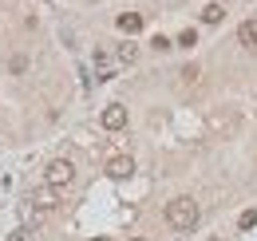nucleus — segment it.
I'll list each match as a JSON object with an SVG mask.
<instances>
[{"label": "nucleus", "instance_id": "4468645a", "mask_svg": "<svg viewBox=\"0 0 257 241\" xmlns=\"http://www.w3.org/2000/svg\"><path fill=\"white\" fill-rule=\"evenodd\" d=\"M182 79H186V83H194V79H198V67H194V63H190V67H182Z\"/></svg>", "mask_w": 257, "mask_h": 241}, {"label": "nucleus", "instance_id": "dca6fc26", "mask_svg": "<svg viewBox=\"0 0 257 241\" xmlns=\"http://www.w3.org/2000/svg\"><path fill=\"white\" fill-rule=\"evenodd\" d=\"M135 241H143V237H135Z\"/></svg>", "mask_w": 257, "mask_h": 241}, {"label": "nucleus", "instance_id": "9d476101", "mask_svg": "<svg viewBox=\"0 0 257 241\" xmlns=\"http://www.w3.org/2000/svg\"><path fill=\"white\" fill-rule=\"evenodd\" d=\"M8 71H12V75L28 71V56H12V60H8Z\"/></svg>", "mask_w": 257, "mask_h": 241}, {"label": "nucleus", "instance_id": "9b49d317", "mask_svg": "<svg viewBox=\"0 0 257 241\" xmlns=\"http://www.w3.org/2000/svg\"><path fill=\"white\" fill-rule=\"evenodd\" d=\"M194 40H198V36H194V28H186L182 36H178V48H194Z\"/></svg>", "mask_w": 257, "mask_h": 241}, {"label": "nucleus", "instance_id": "6e6552de", "mask_svg": "<svg viewBox=\"0 0 257 241\" xmlns=\"http://www.w3.org/2000/svg\"><path fill=\"white\" fill-rule=\"evenodd\" d=\"M115 60H119V63H135V60H139V44H119Z\"/></svg>", "mask_w": 257, "mask_h": 241}, {"label": "nucleus", "instance_id": "f8f14e48", "mask_svg": "<svg viewBox=\"0 0 257 241\" xmlns=\"http://www.w3.org/2000/svg\"><path fill=\"white\" fill-rule=\"evenodd\" d=\"M151 48H155V52H166V48H170V40H166V36H155V40H151Z\"/></svg>", "mask_w": 257, "mask_h": 241}, {"label": "nucleus", "instance_id": "0eeeda50", "mask_svg": "<svg viewBox=\"0 0 257 241\" xmlns=\"http://www.w3.org/2000/svg\"><path fill=\"white\" fill-rule=\"evenodd\" d=\"M198 16H202V24H222V20H225V8H222V4H206Z\"/></svg>", "mask_w": 257, "mask_h": 241}, {"label": "nucleus", "instance_id": "423d86ee", "mask_svg": "<svg viewBox=\"0 0 257 241\" xmlns=\"http://www.w3.org/2000/svg\"><path fill=\"white\" fill-rule=\"evenodd\" d=\"M115 24H119V32H139L143 28V16H139V12H119Z\"/></svg>", "mask_w": 257, "mask_h": 241}, {"label": "nucleus", "instance_id": "f257e3e1", "mask_svg": "<svg viewBox=\"0 0 257 241\" xmlns=\"http://www.w3.org/2000/svg\"><path fill=\"white\" fill-rule=\"evenodd\" d=\"M166 221L182 233V229H194L198 225V202L194 198H174V202H166Z\"/></svg>", "mask_w": 257, "mask_h": 241}, {"label": "nucleus", "instance_id": "1a4fd4ad", "mask_svg": "<svg viewBox=\"0 0 257 241\" xmlns=\"http://www.w3.org/2000/svg\"><path fill=\"white\" fill-rule=\"evenodd\" d=\"M95 71H99V79H111V60H107V52H95Z\"/></svg>", "mask_w": 257, "mask_h": 241}, {"label": "nucleus", "instance_id": "39448f33", "mask_svg": "<svg viewBox=\"0 0 257 241\" xmlns=\"http://www.w3.org/2000/svg\"><path fill=\"white\" fill-rule=\"evenodd\" d=\"M237 40H241L245 48H257V20H241V28H237Z\"/></svg>", "mask_w": 257, "mask_h": 241}, {"label": "nucleus", "instance_id": "7ed1b4c3", "mask_svg": "<svg viewBox=\"0 0 257 241\" xmlns=\"http://www.w3.org/2000/svg\"><path fill=\"white\" fill-rule=\"evenodd\" d=\"M107 174H111V178H131V174H135V158H131V154H115V158H107Z\"/></svg>", "mask_w": 257, "mask_h": 241}, {"label": "nucleus", "instance_id": "2eb2a0df", "mask_svg": "<svg viewBox=\"0 0 257 241\" xmlns=\"http://www.w3.org/2000/svg\"><path fill=\"white\" fill-rule=\"evenodd\" d=\"M8 241H32V233L28 229H16V233H8Z\"/></svg>", "mask_w": 257, "mask_h": 241}, {"label": "nucleus", "instance_id": "f03ea898", "mask_svg": "<svg viewBox=\"0 0 257 241\" xmlns=\"http://www.w3.org/2000/svg\"><path fill=\"white\" fill-rule=\"evenodd\" d=\"M44 178H48V186H67V182L75 178V166H71L67 158H56V162H48Z\"/></svg>", "mask_w": 257, "mask_h": 241}, {"label": "nucleus", "instance_id": "ddd939ff", "mask_svg": "<svg viewBox=\"0 0 257 241\" xmlns=\"http://www.w3.org/2000/svg\"><path fill=\"white\" fill-rule=\"evenodd\" d=\"M253 225H257V213H253V210L241 213V229H253Z\"/></svg>", "mask_w": 257, "mask_h": 241}, {"label": "nucleus", "instance_id": "20e7f679", "mask_svg": "<svg viewBox=\"0 0 257 241\" xmlns=\"http://www.w3.org/2000/svg\"><path fill=\"white\" fill-rule=\"evenodd\" d=\"M103 127H107V131H123V127H127V107H123V103L103 107Z\"/></svg>", "mask_w": 257, "mask_h": 241}]
</instances>
